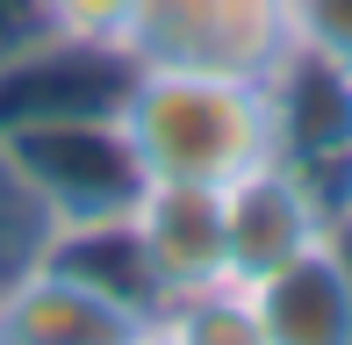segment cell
<instances>
[{
    "label": "cell",
    "instance_id": "ba28073f",
    "mask_svg": "<svg viewBox=\"0 0 352 345\" xmlns=\"http://www.w3.org/2000/svg\"><path fill=\"white\" fill-rule=\"evenodd\" d=\"M287 22H295V51L352 72V0H287Z\"/></svg>",
    "mask_w": 352,
    "mask_h": 345
},
{
    "label": "cell",
    "instance_id": "9c48e42d",
    "mask_svg": "<svg viewBox=\"0 0 352 345\" xmlns=\"http://www.w3.org/2000/svg\"><path fill=\"white\" fill-rule=\"evenodd\" d=\"M345 209H352V201H345Z\"/></svg>",
    "mask_w": 352,
    "mask_h": 345
},
{
    "label": "cell",
    "instance_id": "6da1fadb",
    "mask_svg": "<svg viewBox=\"0 0 352 345\" xmlns=\"http://www.w3.org/2000/svg\"><path fill=\"white\" fill-rule=\"evenodd\" d=\"M108 130L144 187H230L237 172L280 159L274 72L209 65H116Z\"/></svg>",
    "mask_w": 352,
    "mask_h": 345
},
{
    "label": "cell",
    "instance_id": "7a4b0ae2",
    "mask_svg": "<svg viewBox=\"0 0 352 345\" xmlns=\"http://www.w3.org/2000/svg\"><path fill=\"white\" fill-rule=\"evenodd\" d=\"M287 51H295L287 0H137L122 29L130 65L280 72Z\"/></svg>",
    "mask_w": 352,
    "mask_h": 345
},
{
    "label": "cell",
    "instance_id": "277c9868",
    "mask_svg": "<svg viewBox=\"0 0 352 345\" xmlns=\"http://www.w3.org/2000/svg\"><path fill=\"white\" fill-rule=\"evenodd\" d=\"M345 194L324 180V172H309L302 159H266L252 172H237L230 187H223V252H230V280L245 288V280L274 274L280 259H295L302 245L331 238V223H338Z\"/></svg>",
    "mask_w": 352,
    "mask_h": 345
},
{
    "label": "cell",
    "instance_id": "52a82bcc",
    "mask_svg": "<svg viewBox=\"0 0 352 345\" xmlns=\"http://www.w3.org/2000/svg\"><path fill=\"white\" fill-rule=\"evenodd\" d=\"M130 8L137 0H36V22L65 58H122Z\"/></svg>",
    "mask_w": 352,
    "mask_h": 345
},
{
    "label": "cell",
    "instance_id": "5b68a950",
    "mask_svg": "<svg viewBox=\"0 0 352 345\" xmlns=\"http://www.w3.org/2000/svg\"><path fill=\"white\" fill-rule=\"evenodd\" d=\"M122 223H130V245L144 259V280H151L158 309L230 280V252H223V187H137V201L122 209Z\"/></svg>",
    "mask_w": 352,
    "mask_h": 345
},
{
    "label": "cell",
    "instance_id": "8992f818",
    "mask_svg": "<svg viewBox=\"0 0 352 345\" xmlns=\"http://www.w3.org/2000/svg\"><path fill=\"white\" fill-rule=\"evenodd\" d=\"M252 345H352V252L331 223V238L302 245L274 274L245 280Z\"/></svg>",
    "mask_w": 352,
    "mask_h": 345
},
{
    "label": "cell",
    "instance_id": "3957f363",
    "mask_svg": "<svg viewBox=\"0 0 352 345\" xmlns=\"http://www.w3.org/2000/svg\"><path fill=\"white\" fill-rule=\"evenodd\" d=\"M158 317L65 252H36L0 274V345H137Z\"/></svg>",
    "mask_w": 352,
    "mask_h": 345
}]
</instances>
